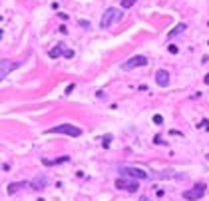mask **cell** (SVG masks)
Segmentation results:
<instances>
[{
  "instance_id": "8",
  "label": "cell",
  "mask_w": 209,
  "mask_h": 201,
  "mask_svg": "<svg viewBox=\"0 0 209 201\" xmlns=\"http://www.w3.org/2000/svg\"><path fill=\"white\" fill-rule=\"evenodd\" d=\"M153 179H173V177H181V175H177V171L173 169H165V171H157V173H152Z\"/></svg>"
},
{
  "instance_id": "23",
  "label": "cell",
  "mask_w": 209,
  "mask_h": 201,
  "mask_svg": "<svg viewBox=\"0 0 209 201\" xmlns=\"http://www.w3.org/2000/svg\"><path fill=\"white\" fill-rule=\"evenodd\" d=\"M203 82H205V84H209V74H207L205 78H203Z\"/></svg>"
},
{
  "instance_id": "16",
  "label": "cell",
  "mask_w": 209,
  "mask_h": 201,
  "mask_svg": "<svg viewBox=\"0 0 209 201\" xmlns=\"http://www.w3.org/2000/svg\"><path fill=\"white\" fill-rule=\"evenodd\" d=\"M110 144H112V136H104L102 145H104V148H110Z\"/></svg>"
},
{
  "instance_id": "7",
  "label": "cell",
  "mask_w": 209,
  "mask_h": 201,
  "mask_svg": "<svg viewBox=\"0 0 209 201\" xmlns=\"http://www.w3.org/2000/svg\"><path fill=\"white\" fill-rule=\"evenodd\" d=\"M18 66H20V62H10V60H2V64H0V78H2V80H4V78H6V76H8V74H10V72H12V70H14V68H18Z\"/></svg>"
},
{
  "instance_id": "11",
  "label": "cell",
  "mask_w": 209,
  "mask_h": 201,
  "mask_svg": "<svg viewBox=\"0 0 209 201\" xmlns=\"http://www.w3.org/2000/svg\"><path fill=\"white\" fill-rule=\"evenodd\" d=\"M185 24H177V26L173 28V30H169L167 32V38H173V36H177V34H181V32H185Z\"/></svg>"
},
{
  "instance_id": "14",
  "label": "cell",
  "mask_w": 209,
  "mask_h": 201,
  "mask_svg": "<svg viewBox=\"0 0 209 201\" xmlns=\"http://www.w3.org/2000/svg\"><path fill=\"white\" fill-rule=\"evenodd\" d=\"M24 185H26V183H24V181H18V183H10V185H8V193H16V191H18L20 189V187H24Z\"/></svg>"
},
{
  "instance_id": "19",
  "label": "cell",
  "mask_w": 209,
  "mask_h": 201,
  "mask_svg": "<svg viewBox=\"0 0 209 201\" xmlns=\"http://www.w3.org/2000/svg\"><path fill=\"white\" fill-rule=\"evenodd\" d=\"M169 133H171V136H179V137H181V136H183V133H181V132H177V129H171V132H169Z\"/></svg>"
},
{
  "instance_id": "15",
  "label": "cell",
  "mask_w": 209,
  "mask_h": 201,
  "mask_svg": "<svg viewBox=\"0 0 209 201\" xmlns=\"http://www.w3.org/2000/svg\"><path fill=\"white\" fill-rule=\"evenodd\" d=\"M136 4V0H122V8H132Z\"/></svg>"
},
{
  "instance_id": "24",
  "label": "cell",
  "mask_w": 209,
  "mask_h": 201,
  "mask_svg": "<svg viewBox=\"0 0 209 201\" xmlns=\"http://www.w3.org/2000/svg\"><path fill=\"white\" fill-rule=\"evenodd\" d=\"M140 201H149V199H148V197H141V199H140Z\"/></svg>"
},
{
  "instance_id": "4",
  "label": "cell",
  "mask_w": 209,
  "mask_h": 201,
  "mask_svg": "<svg viewBox=\"0 0 209 201\" xmlns=\"http://www.w3.org/2000/svg\"><path fill=\"white\" fill-rule=\"evenodd\" d=\"M116 187H118V189H124V191H129V193H136L137 191V181L133 177L122 175L120 179H116Z\"/></svg>"
},
{
  "instance_id": "21",
  "label": "cell",
  "mask_w": 209,
  "mask_h": 201,
  "mask_svg": "<svg viewBox=\"0 0 209 201\" xmlns=\"http://www.w3.org/2000/svg\"><path fill=\"white\" fill-rule=\"evenodd\" d=\"M80 26H84V28H88V26H90V22H88V20H80Z\"/></svg>"
},
{
  "instance_id": "25",
  "label": "cell",
  "mask_w": 209,
  "mask_h": 201,
  "mask_svg": "<svg viewBox=\"0 0 209 201\" xmlns=\"http://www.w3.org/2000/svg\"><path fill=\"white\" fill-rule=\"evenodd\" d=\"M38 201H44V199H38Z\"/></svg>"
},
{
  "instance_id": "22",
  "label": "cell",
  "mask_w": 209,
  "mask_h": 201,
  "mask_svg": "<svg viewBox=\"0 0 209 201\" xmlns=\"http://www.w3.org/2000/svg\"><path fill=\"white\" fill-rule=\"evenodd\" d=\"M199 125H201V128H207V129H209V121H207V120H203V121H201Z\"/></svg>"
},
{
  "instance_id": "2",
  "label": "cell",
  "mask_w": 209,
  "mask_h": 201,
  "mask_svg": "<svg viewBox=\"0 0 209 201\" xmlns=\"http://www.w3.org/2000/svg\"><path fill=\"white\" fill-rule=\"evenodd\" d=\"M44 133H66V136H72V137H80L82 129L76 128V125H72V124H60V125H56V128L46 129Z\"/></svg>"
},
{
  "instance_id": "20",
  "label": "cell",
  "mask_w": 209,
  "mask_h": 201,
  "mask_svg": "<svg viewBox=\"0 0 209 201\" xmlns=\"http://www.w3.org/2000/svg\"><path fill=\"white\" fill-rule=\"evenodd\" d=\"M153 144H164V141H161V136H156V137H153Z\"/></svg>"
},
{
  "instance_id": "9",
  "label": "cell",
  "mask_w": 209,
  "mask_h": 201,
  "mask_svg": "<svg viewBox=\"0 0 209 201\" xmlns=\"http://www.w3.org/2000/svg\"><path fill=\"white\" fill-rule=\"evenodd\" d=\"M156 82H157V86H161V88H165L167 84H169V74H167V70H157L156 72Z\"/></svg>"
},
{
  "instance_id": "12",
  "label": "cell",
  "mask_w": 209,
  "mask_h": 201,
  "mask_svg": "<svg viewBox=\"0 0 209 201\" xmlns=\"http://www.w3.org/2000/svg\"><path fill=\"white\" fill-rule=\"evenodd\" d=\"M34 189H44L46 187V177H36V179H32V183H30Z\"/></svg>"
},
{
  "instance_id": "10",
  "label": "cell",
  "mask_w": 209,
  "mask_h": 201,
  "mask_svg": "<svg viewBox=\"0 0 209 201\" xmlns=\"http://www.w3.org/2000/svg\"><path fill=\"white\" fill-rule=\"evenodd\" d=\"M64 50H66V48H62L60 44H58V46H54V48L50 50V60H56L58 56H64Z\"/></svg>"
},
{
  "instance_id": "18",
  "label": "cell",
  "mask_w": 209,
  "mask_h": 201,
  "mask_svg": "<svg viewBox=\"0 0 209 201\" xmlns=\"http://www.w3.org/2000/svg\"><path fill=\"white\" fill-rule=\"evenodd\" d=\"M167 50H169L171 54H177V46H175V44H169V48H167Z\"/></svg>"
},
{
  "instance_id": "17",
  "label": "cell",
  "mask_w": 209,
  "mask_h": 201,
  "mask_svg": "<svg viewBox=\"0 0 209 201\" xmlns=\"http://www.w3.org/2000/svg\"><path fill=\"white\" fill-rule=\"evenodd\" d=\"M153 124H157V125H161V124H164V118H161V116H160V114H156V116H153Z\"/></svg>"
},
{
  "instance_id": "1",
  "label": "cell",
  "mask_w": 209,
  "mask_h": 201,
  "mask_svg": "<svg viewBox=\"0 0 209 201\" xmlns=\"http://www.w3.org/2000/svg\"><path fill=\"white\" fill-rule=\"evenodd\" d=\"M122 16H124V12L120 10V8H114V6H110L106 12H104V16H102V22H100V26H102V28H108V26H112V24L120 22V20H122Z\"/></svg>"
},
{
  "instance_id": "5",
  "label": "cell",
  "mask_w": 209,
  "mask_h": 201,
  "mask_svg": "<svg viewBox=\"0 0 209 201\" xmlns=\"http://www.w3.org/2000/svg\"><path fill=\"white\" fill-rule=\"evenodd\" d=\"M203 195H205V183H197L193 189L183 191V197H185L187 201H197V199H201Z\"/></svg>"
},
{
  "instance_id": "6",
  "label": "cell",
  "mask_w": 209,
  "mask_h": 201,
  "mask_svg": "<svg viewBox=\"0 0 209 201\" xmlns=\"http://www.w3.org/2000/svg\"><path fill=\"white\" fill-rule=\"evenodd\" d=\"M141 66H148V58L145 56H133L122 64V70H133V68H141Z\"/></svg>"
},
{
  "instance_id": "13",
  "label": "cell",
  "mask_w": 209,
  "mask_h": 201,
  "mask_svg": "<svg viewBox=\"0 0 209 201\" xmlns=\"http://www.w3.org/2000/svg\"><path fill=\"white\" fill-rule=\"evenodd\" d=\"M70 157L68 156H62V157H58V160H54V161H50V160H42V163L44 165H58V163H64V161H68Z\"/></svg>"
},
{
  "instance_id": "26",
  "label": "cell",
  "mask_w": 209,
  "mask_h": 201,
  "mask_svg": "<svg viewBox=\"0 0 209 201\" xmlns=\"http://www.w3.org/2000/svg\"><path fill=\"white\" fill-rule=\"evenodd\" d=\"M207 44H209V42H207Z\"/></svg>"
},
{
  "instance_id": "3",
  "label": "cell",
  "mask_w": 209,
  "mask_h": 201,
  "mask_svg": "<svg viewBox=\"0 0 209 201\" xmlns=\"http://www.w3.org/2000/svg\"><path fill=\"white\" fill-rule=\"evenodd\" d=\"M120 173L125 175V177H133V179H149L152 177V173H148L145 169H140V167H120Z\"/></svg>"
}]
</instances>
